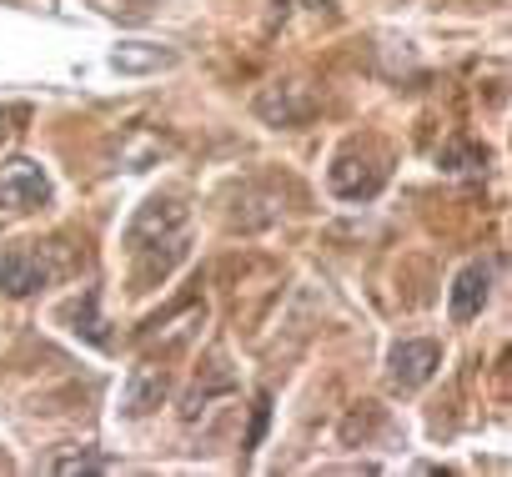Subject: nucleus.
<instances>
[{"label": "nucleus", "instance_id": "nucleus-1", "mask_svg": "<svg viewBox=\"0 0 512 477\" xmlns=\"http://www.w3.org/2000/svg\"><path fill=\"white\" fill-rule=\"evenodd\" d=\"M186 206H176L171 196H151L131 226H126V252H131V277H136V292L166 282L176 272V262L186 257Z\"/></svg>", "mask_w": 512, "mask_h": 477}, {"label": "nucleus", "instance_id": "nucleus-2", "mask_svg": "<svg viewBox=\"0 0 512 477\" xmlns=\"http://www.w3.org/2000/svg\"><path fill=\"white\" fill-rule=\"evenodd\" d=\"M71 257L61 247H11L0 257V292L6 297H31L41 287H51L56 277H66Z\"/></svg>", "mask_w": 512, "mask_h": 477}, {"label": "nucleus", "instance_id": "nucleus-3", "mask_svg": "<svg viewBox=\"0 0 512 477\" xmlns=\"http://www.w3.org/2000/svg\"><path fill=\"white\" fill-rule=\"evenodd\" d=\"M51 201V176L31 156L0 161V211H36Z\"/></svg>", "mask_w": 512, "mask_h": 477}, {"label": "nucleus", "instance_id": "nucleus-4", "mask_svg": "<svg viewBox=\"0 0 512 477\" xmlns=\"http://www.w3.org/2000/svg\"><path fill=\"white\" fill-rule=\"evenodd\" d=\"M327 181H332V191H337L342 201H372V196L387 186V161H382V156H362V151L352 146V151H342V156L332 161Z\"/></svg>", "mask_w": 512, "mask_h": 477}, {"label": "nucleus", "instance_id": "nucleus-5", "mask_svg": "<svg viewBox=\"0 0 512 477\" xmlns=\"http://www.w3.org/2000/svg\"><path fill=\"white\" fill-rule=\"evenodd\" d=\"M437 367H442V352H437V342H397L392 352H387V382L397 387V392H417V387H427L432 377H437Z\"/></svg>", "mask_w": 512, "mask_h": 477}, {"label": "nucleus", "instance_id": "nucleus-6", "mask_svg": "<svg viewBox=\"0 0 512 477\" xmlns=\"http://www.w3.org/2000/svg\"><path fill=\"white\" fill-rule=\"evenodd\" d=\"M487 292H492V262H467V267L452 277L447 317H452V322H472V317L487 307Z\"/></svg>", "mask_w": 512, "mask_h": 477}, {"label": "nucleus", "instance_id": "nucleus-7", "mask_svg": "<svg viewBox=\"0 0 512 477\" xmlns=\"http://www.w3.org/2000/svg\"><path fill=\"white\" fill-rule=\"evenodd\" d=\"M166 392H171L166 367L141 362V367H131V377H126V387H121V412H126V417H146V412H156V407L166 402Z\"/></svg>", "mask_w": 512, "mask_h": 477}, {"label": "nucleus", "instance_id": "nucleus-8", "mask_svg": "<svg viewBox=\"0 0 512 477\" xmlns=\"http://www.w3.org/2000/svg\"><path fill=\"white\" fill-rule=\"evenodd\" d=\"M256 116L272 121V126H297V121L312 116V96H307V86H297V81L267 86L262 96H256Z\"/></svg>", "mask_w": 512, "mask_h": 477}, {"label": "nucleus", "instance_id": "nucleus-9", "mask_svg": "<svg viewBox=\"0 0 512 477\" xmlns=\"http://www.w3.org/2000/svg\"><path fill=\"white\" fill-rule=\"evenodd\" d=\"M111 66L126 71V76H141V71H161V66H176V51L166 46H151V41H126L111 51Z\"/></svg>", "mask_w": 512, "mask_h": 477}, {"label": "nucleus", "instance_id": "nucleus-10", "mask_svg": "<svg viewBox=\"0 0 512 477\" xmlns=\"http://www.w3.org/2000/svg\"><path fill=\"white\" fill-rule=\"evenodd\" d=\"M46 472L56 477H76V472H116V457H101V452H56L46 462Z\"/></svg>", "mask_w": 512, "mask_h": 477}, {"label": "nucleus", "instance_id": "nucleus-11", "mask_svg": "<svg viewBox=\"0 0 512 477\" xmlns=\"http://www.w3.org/2000/svg\"><path fill=\"white\" fill-rule=\"evenodd\" d=\"M267 407H272V397L262 392V397H256V422H251V437H246V447H256V442H262V427H267Z\"/></svg>", "mask_w": 512, "mask_h": 477}]
</instances>
